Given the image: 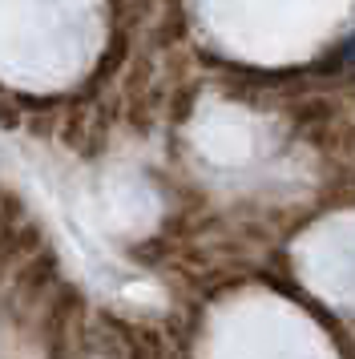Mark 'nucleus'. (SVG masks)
I'll return each instance as SVG.
<instances>
[{
	"mask_svg": "<svg viewBox=\"0 0 355 359\" xmlns=\"http://www.w3.org/2000/svg\"><path fill=\"white\" fill-rule=\"evenodd\" d=\"M339 65H347V69H355V33L339 45Z\"/></svg>",
	"mask_w": 355,
	"mask_h": 359,
	"instance_id": "f257e3e1",
	"label": "nucleus"
}]
</instances>
